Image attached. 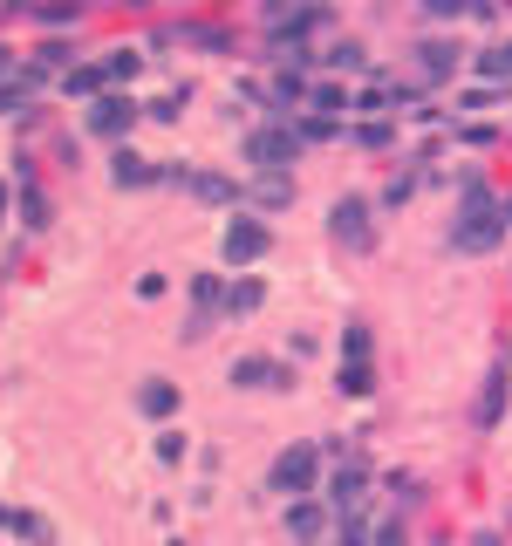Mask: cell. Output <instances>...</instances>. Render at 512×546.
<instances>
[{
    "label": "cell",
    "instance_id": "f546056e",
    "mask_svg": "<svg viewBox=\"0 0 512 546\" xmlns=\"http://www.w3.org/2000/svg\"><path fill=\"white\" fill-rule=\"evenodd\" d=\"M506 219H512V198H506Z\"/></svg>",
    "mask_w": 512,
    "mask_h": 546
},
{
    "label": "cell",
    "instance_id": "52a82bcc",
    "mask_svg": "<svg viewBox=\"0 0 512 546\" xmlns=\"http://www.w3.org/2000/svg\"><path fill=\"white\" fill-rule=\"evenodd\" d=\"M130 123H137V103H123V96H103V103L89 110V130H96V137H123Z\"/></svg>",
    "mask_w": 512,
    "mask_h": 546
},
{
    "label": "cell",
    "instance_id": "d6986e66",
    "mask_svg": "<svg viewBox=\"0 0 512 546\" xmlns=\"http://www.w3.org/2000/svg\"><path fill=\"white\" fill-rule=\"evenodd\" d=\"M62 89H69V96H96V89H103V69H69Z\"/></svg>",
    "mask_w": 512,
    "mask_h": 546
},
{
    "label": "cell",
    "instance_id": "5b68a950",
    "mask_svg": "<svg viewBox=\"0 0 512 546\" xmlns=\"http://www.w3.org/2000/svg\"><path fill=\"white\" fill-rule=\"evenodd\" d=\"M233 383L239 390H294V369H280V362H267V355H239Z\"/></svg>",
    "mask_w": 512,
    "mask_h": 546
},
{
    "label": "cell",
    "instance_id": "484cf974",
    "mask_svg": "<svg viewBox=\"0 0 512 546\" xmlns=\"http://www.w3.org/2000/svg\"><path fill=\"white\" fill-rule=\"evenodd\" d=\"M362 540H369V526H362V519L349 512V519H342V546H362Z\"/></svg>",
    "mask_w": 512,
    "mask_h": 546
},
{
    "label": "cell",
    "instance_id": "277c9868",
    "mask_svg": "<svg viewBox=\"0 0 512 546\" xmlns=\"http://www.w3.org/2000/svg\"><path fill=\"white\" fill-rule=\"evenodd\" d=\"M335 239H342L349 253H369V246H376V226H369V205H362V198H342V205H335Z\"/></svg>",
    "mask_w": 512,
    "mask_h": 546
},
{
    "label": "cell",
    "instance_id": "2e32d148",
    "mask_svg": "<svg viewBox=\"0 0 512 546\" xmlns=\"http://www.w3.org/2000/svg\"><path fill=\"white\" fill-rule=\"evenodd\" d=\"M287 533H301V540H315V533H321V512L308 506V499H294V506H287Z\"/></svg>",
    "mask_w": 512,
    "mask_h": 546
},
{
    "label": "cell",
    "instance_id": "ac0fdd59",
    "mask_svg": "<svg viewBox=\"0 0 512 546\" xmlns=\"http://www.w3.org/2000/svg\"><path fill=\"white\" fill-rule=\"evenodd\" d=\"M253 308H260V280H239L226 294V314H253Z\"/></svg>",
    "mask_w": 512,
    "mask_h": 546
},
{
    "label": "cell",
    "instance_id": "3957f363",
    "mask_svg": "<svg viewBox=\"0 0 512 546\" xmlns=\"http://www.w3.org/2000/svg\"><path fill=\"white\" fill-rule=\"evenodd\" d=\"M294 151H301V144H294V130H253V137H246V157H253L260 171H287Z\"/></svg>",
    "mask_w": 512,
    "mask_h": 546
},
{
    "label": "cell",
    "instance_id": "4316f807",
    "mask_svg": "<svg viewBox=\"0 0 512 546\" xmlns=\"http://www.w3.org/2000/svg\"><path fill=\"white\" fill-rule=\"evenodd\" d=\"M14 69H21V62H14V48H0V89H7V82H21Z\"/></svg>",
    "mask_w": 512,
    "mask_h": 546
},
{
    "label": "cell",
    "instance_id": "7c38bea8",
    "mask_svg": "<svg viewBox=\"0 0 512 546\" xmlns=\"http://www.w3.org/2000/svg\"><path fill=\"white\" fill-rule=\"evenodd\" d=\"M417 55H424V76H451V69H458V48H451V41H424Z\"/></svg>",
    "mask_w": 512,
    "mask_h": 546
},
{
    "label": "cell",
    "instance_id": "8992f818",
    "mask_svg": "<svg viewBox=\"0 0 512 546\" xmlns=\"http://www.w3.org/2000/svg\"><path fill=\"white\" fill-rule=\"evenodd\" d=\"M260 253H267V226H260V219H233V226H226V260L246 267V260H260Z\"/></svg>",
    "mask_w": 512,
    "mask_h": 546
},
{
    "label": "cell",
    "instance_id": "cb8c5ba5",
    "mask_svg": "<svg viewBox=\"0 0 512 546\" xmlns=\"http://www.w3.org/2000/svg\"><path fill=\"white\" fill-rule=\"evenodd\" d=\"M342 355H369V328H362V321H355L349 335H342Z\"/></svg>",
    "mask_w": 512,
    "mask_h": 546
},
{
    "label": "cell",
    "instance_id": "7a4b0ae2",
    "mask_svg": "<svg viewBox=\"0 0 512 546\" xmlns=\"http://www.w3.org/2000/svg\"><path fill=\"white\" fill-rule=\"evenodd\" d=\"M315 444H294V451H280L274 458V492H287V499H308L315 492Z\"/></svg>",
    "mask_w": 512,
    "mask_h": 546
},
{
    "label": "cell",
    "instance_id": "ba28073f",
    "mask_svg": "<svg viewBox=\"0 0 512 546\" xmlns=\"http://www.w3.org/2000/svg\"><path fill=\"white\" fill-rule=\"evenodd\" d=\"M362 492H369V465H362V458H349V465L335 471V485H328V499H335L342 512H355V506H362Z\"/></svg>",
    "mask_w": 512,
    "mask_h": 546
},
{
    "label": "cell",
    "instance_id": "ffe728a7",
    "mask_svg": "<svg viewBox=\"0 0 512 546\" xmlns=\"http://www.w3.org/2000/svg\"><path fill=\"white\" fill-rule=\"evenodd\" d=\"M21 226H48V198H41L35 185L21 192Z\"/></svg>",
    "mask_w": 512,
    "mask_h": 546
},
{
    "label": "cell",
    "instance_id": "d4e9b609",
    "mask_svg": "<svg viewBox=\"0 0 512 546\" xmlns=\"http://www.w3.org/2000/svg\"><path fill=\"white\" fill-rule=\"evenodd\" d=\"M472 0H424V14H437V21H451V14H465Z\"/></svg>",
    "mask_w": 512,
    "mask_h": 546
},
{
    "label": "cell",
    "instance_id": "603a6c76",
    "mask_svg": "<svg viewBox=\"0 0 512 546\" xmlns=\"http://www.w3.org/2000/svg\"><path fill=\"white\" fill-rule=\"evenodd\" d=\"M41 21H48V28H62V21H76V0H48V7H41Z\"/></svg>",
    "mask_w": 512,
    "mask_h": 546
},
{
    "label": "cell",
    "instance_id": "9c48e42d",
    "mask_svg": "<svg viewBox=\"0 0 512 546\" xmlns=\"http://www.w3.org/2000/svg\"><path fill=\"white\" fill-rule=\"evenodd\" d=\"M110 178H117L123 192H130V185H158L164 171L151 164V157H137V151H117V164H110Z\"/></svg>",
    "mask_w": 512,
    "mask_h": 546
},
{
    "label": "cell",
    "instance_id": "8fae6325",
    "mask_svg": "<svg viewBox=\"0 0 512 546\" xmlns=\"http://www.w3.org/2000/svg\"><path fill=\"white\" fill-rule=\"evenodd\" d=\"M137 410H144V417H171V410H178V390H171V383H144V390H137Z\"/></svg>",
    "mask_w": 512,
    "mask_h": 546
},
{
    "label": "cell",
    "instance_id": "f1b7e54d",
    "mask_svg": "<svg viewBox=\"0 0 512 546\" xmlns=\"http://www.w3.org/2000/svg\"><path fill=\"white\" fill-rule=\"evenodd\" d=\"M0 212H7V185H0Z\"/></svg>",
    "mask_w": 512,
    "mask_h": 546
},
{
    "label": "cell",
    "instance_id": "7402d4cb",
    "mask_svg": "<svg viewBox=\"0 0 512 546\" xmlns=\"http://www.w3.org/2000/svg\"><path fill=\"white\" fill-rule=\"evenodd\" d=\"M478 69H485V76H512V48H485Z\"/></svg>",
    "mask_w": 512,
    "mask_h": 546
},
{
    "label": "cell",
    "instance_id": "30bf717a",
    "mask_svg": "<svg viewBox=\"0 0 512 546\" xmlns=\"http://www.w3.org/2000/svg\"><path fill=\"white\" fill-rule=\"evenodd\" d=\"M376 390V369H369V355H342V396H369Z\"/></svg>",
    "mask_w": 512,
    "mask_h": 546
},
{
    "label": "cell",
    "instance_id": "44dd1931",
    "mask_svg": "<svg viewBox=\"0 0 512 546\" xmlns=\"http://www.w3.org/2000/svg\"><path fill=\"white\" fill-rule=\"evenodd\" d=\"M130 76H137V55H130V48H117V55L103 62V82H130Z\"/></svg>",
    "mask_w": 512,
    "mask_h": 546
},
{
    "label": "cell",
    "instance_id": "6da1fadb",
    "mask_svg": "<svg viewBox=\"0 0 512 546\" xmlns=\"http://www.w3.org/2000/svg\"><path fill=\"white\" fill-rule=\"evenodd\" d=\"M499 239H506V205H492V192L472 178L465 185V219L451 226V246L458 253H492Z\"/></svg>",
    "mask_w": 512,
    "mask_h": 546
},
{
    "label": "cell",
    "instance_id": "9a60e30c",
    "mask_svg": "<svg viewBox=\"0 0 512 546\" xmlns=\"http://www.w3.org/2000/svg\"><path fill=\"white\" fill-rule=\"evenodd\" d=\"M253 205H287V198H294V185H287V178H280V171H267V178H260V185H253Z\"/></svg>",
    "mask_w": 512,
    "mask_h": 546
},
{
    "label": "cell",
    "instance_id": "4fadbf2b",
    "mask_svg": "<svg viewBox=\"0 0 512 546\" xmlns=\"http://www.w3.org/2000/svg\"><path fill=\"white\" fill-rule=\"evenodd\" d=\"M499 410H506V369L485 383V396H478V424H499Z\"/></svg>",
    "mask_w": 512,
    "mask_h": 546
},
{
    "label": "cell",
    "instance_id": "83f0119b",
    "mask_svg": "<svg viewBox=\"0 0 512 546\" xmlns=\"http://www.w3.org/2000/svg\"><path fill=\"white\" fill-rule=\"evenodd\" d=\"M472 546H506V540H499V533H478V540Z\"/></svg>",
    "mask_w": 512,
    "mask_h": 546
},
{
    "label": "cell",
    "instance_id": "e0dca14e",
    "mask_svg": "<svg viewBox=\"0 0 512 546\" xmlns=\"http://www.w3.org/2000/svg\"><path fill=\"white\" fill-rule=\"evenodd\" d=\"M0 526H7L14 540H48V526H41L35 512H0Z\"/></svg>",
    "mask_w": 512,
    "mask_h": 546
},
{
    "label": "cell",
    "instance_id": "5bb4252c",
    "mask_svg": "<svg viewBox=\"0 0 512 546\" xmlns=\"http://www.w3.org/2000/svg\"><path fill=\"white\" fill-rule=\"evenodd\" d=\"M185 185H192L198 198H212V205H226V198H239V185H226V178H212V171H192Z\"/></svg>",
    "mask_w": 512,
    "mask_h": 546
}]
</instances>
